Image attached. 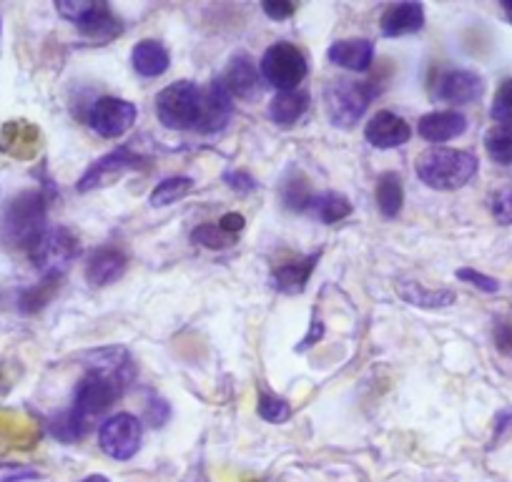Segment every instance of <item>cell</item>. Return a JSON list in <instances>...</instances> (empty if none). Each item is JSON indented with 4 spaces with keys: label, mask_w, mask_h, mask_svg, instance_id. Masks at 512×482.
<instances>
[{
    "label": "cell",
    "mask_w": 512,
    "mask_h": 482,
    "mask_svg": "<svg viewBox=\"0 0 512 482\" xmlns=\"http://www.w3.org/2000/svg\"><path fill=\"white\" fill-rule=\"evenodd\" d=\"M397 294L412 307L422 309H445L457 302V294L450 289H425L420 282H400Z\"/></svg>",
    "instance_id": "cell-23"
},
{
    "label": "cell",
    "mask_w": 512,
    "mask_h": 482,
    "mask_svg": "<svg viewBox=\"0 0 512 482\" xmlns=\"http://www.w3.org/2000/svg\"><path fill=\"white\" fill-rule=\"evenodd\" d=\"M502 11H505L507 18L512 21V0H505V3H502Z\"/></svg>",
    "instance_id": "cell-41"
},
{
    "label": "cell",
    "mask_w": 512,
    "mask_h": 482,
    "mask_svg": "<svg viewBox=\"0 0 512 482\" xmlns=\"http://www.w3.org/2000/svg\"><path fill=\"white\" fill-rule=\"evenodd\" d=\"M83 482H108V480L103 475H91V477H86V480H83Z\"/></svg>",
    "instance_id": "cell-42"
},
{
    "label": "cell",
    "mask_w": 512,
    "mask_h": 482,
    "mask_svg": "<svg viewBox=\"0 0 512 482\" xmlns=\"http://www.w3.org/2000/svg\"><path fill=\"white\" fill-rule=\"evenodd\" d=\"M41 146V131L28 121H11L0 131V151L13 159H31Z\"/></svg>",
    "instance_id": "cell-16"
},
{
    "label": "cell",
    "mask_w": 512,
    "mask_h": 482,
    "mask_svg": "<svg viewBox=\"0 0 512 482\" xmlns=\"http://www.w3.org/2000/svg\"><path fill=\"white\" fill-rule=\"evenodd\" d=\"M226 184L234 191H239V194H249V191L256 189V181L249 174H244V171H231V174H226Z\"/></svg>",
    "instance_id": "cell-37"
},
{
    "label": "cell",
    "mask_w": 512,
    "mask_h": 482,
    "mask_svg": "<svg viewBox=\"0 0 512 482\" xmlns=\"http://www.w3.org/2000/svg\"><path fill=\"white\" fill-rule=\"evenodd\" d=\"M78 252H81L78 236L63 226H56V229H46V234L33 244L31 259L43 277L61 279Z\"/></svg>",
    "instance_id": "cell-6"
},
{
    "label": "cell",
    "mask_w": 512,
    "mask_h": 482,
    "mask_svg": "<svg viewBox=\"0 0 512 482\" xmlns=\"http://www.w3.org/2000/svg\"><path fill=\"white\" fill-rule=\"evenodd\" d=\"M377 206L382 211L384 219H395L402 211V201H405V189H402V179L395 171H387L377 179Z\"/></svg>",
    "instance_id": "cell-25"
},
{
    "label": "cell",
    "mask_w": 512,
    "mask_h": 482,
    "mask_svg": "<svg viewBox=\"0 0 512 482\" xmlns=\"http://www.w3.org/2000/svg\"><path fill=\"white\" fill-rule=\"evenodd\" d=\"M319 337H322V322H319V319H314V322H312V332H309L307 337H304V342L299 344L297 349H299V352H304V349L312 347L314 339H319Z\"/></svg>",
    "instance_id": "cell-40"
},
{
    "label": "cell",
    "mask_w": 512,
    "mask_h": 482,
    "mask_svg": "<svg viewBox=\"0 0 512 482\" xmlns=\"http://www.w3.org/2000/svg\"><path fill=\"white\" fill-rule=\"evenodd\" d=\"M382 36L400 38L422 31L425 26V6L422 3H397L382 13Z\"/></svg>",
    "instance_id": "cell-15"
},
{
    "label": "cell",
    "mask_w": 512,
    "mask_h": 482,
    "mask_svg": "<svg viewBox=\"0 0 512 482\" xmlns=\"http://www.w3.org/2000/svg\"><path fill=\"white\" fill-rule=\"evenodd\" d=\"M46 214L48 196L41 189L21 191L3 211V239L31 252L33 244L46 234Z\"/></svg>",
    "instance_id": "cell-1"
},
{
    "label": "cell",
    "mask_w": 512,
    "mask_h": 482,
    "mask_svg": "<svg viewBox=\"0 0 512 482\" xmlns=\"http://www.w3.org/2000/svg\"><path fill=\"white\" fill-rule=\"evenodd\" d=\"M410 136V124L392 111L374 113L372 121L364 129V139L372 146H377V149H397V146H405L410 141Z\"/></svg>",
    "instance_id": "cell-14"
},
{
    "label": "cell",
    "mask_w": 512,
    "mask_h": 482,
    "mask_svg": "<svg viewBox=\"0 0 512 482\" xmlns=\"http://www.w3.org/2000/svg\"><path fill=\"white\" fill-rule=\"evenodd\" d=\"M259 415L264 417L267 422H287L292 417V407L289 402H284L282 397H272V395H262L259 397Z\"/></svg>",
    "instance_id": "cell-33"
},
{
    "label": "cell",
    "mask_w": 512,
    "mask_h": 482,
    "mask_svg": "<svg viewBox=\"0 0 512 482\" xmlns=\"http://www.w3.org/2000/svg\"><path fill=\"white\" fill-rule=\"evenodd\" d=\"M219 229L224 231V234L236 236V231L244 229V216H241V214H224L219 219Z\"/></svg>",
    "instance_id": "cell-39"
},
{
    "label": "cell",
    "mask_w": 512,
    "mask_h": 482,
    "mask_svg": "<svg viewBox=\"0 0 512 482\" xmlns=\"http://www.w3.org/2000/svg\"><path fill=\"white\" fill-rule=\"evenodd\" d=\"M264 13L269 18H274V21H284V18H289L294 13V6L292 3H274V0H267L264 3Z\"/></svg>",
    "instance_id": "cell-38"
},
{
    "label": "cell",
    "mask_w": 512,
    "mask_h": 482,
    "mask_svg": "<svg viewBox=\"0 0 512 482\" xmlns=\"http://www.w3.org/2000/svg\"><path fill=\"white\" fill-rule=\"evenodd\" d=\"M485 91V83L477 73L465 71V68H450V71H442L435 78V86H432V96L437 101L452 103V106H465V103L477 101Z\"/></svg>",
    "instance_id": "cell-11"
},
{
    "label": "cell",
    "mask_w": 512,
    "mask_h": 482,
    "mask_svg": "<svg viewBox=\"0 0 512 482\" xmlns=\"http://www.w3.org/2000/svg\"><path fill=\"white\" fill-rule=\"evenodd\" d=\"M477 174V159L467 151L430 149L417 159V176L430 189L455 191L462 189Z\"/></svg>",
    "instance_id": "cell-2"
},
{
    "label": "cell",
    "mask_w": 512,
    "mask_h": 482,
    "mask_svg": "<svg viewBox=\"0 0 512 482\" xmlns=\"http://www.w3.org/2000/svg\"><path fill=\"white\" fill-rule=\"evenodd\" d=\"M131 63H134V71L144 78H156L161 73L169 71V51L161 46L159 41H141L139 46L131 53Z\"/></svg>",
    "instance_id": "cell-22"
},
{
    "label": "cell",
    "mask_w": 512,
    "mask_h": 482,
    "mask_svg": "<svg viewBox=\"0 0 512 482\" xmlns=\"http://www.w3.org/2000/svg\"><path fill=\"white\" fill-rule=\"evenodd\" d=\"M327 58L334 66H342L347 71L364 73L374 61V43L367 38H347V41H337L329 46Z\"/></svg>",
    "instance_id": "cell-18"
},
{
    "label": "cell",
    "mask_w": 512,
    "mask_h": 482,
    "mask_svg": "<svg viewBox=\"0 0 512 482\" xmlns=\"http://www.w3.org/2000/svg\"><path fill=\"white\" fill-rule=\"evenodd\" d=\"M141 420L128 412L111 417L98 430L101 450L113 460H131L141 447Z\"/></svg>",
    "instance_id": "cell-9"
},
{
    "label": "cell",
    "mask_w": 512,
    "mask_h": 482,
    "mask_svg": "<svg viewBox=\"0 0 512 482\" xmlns=\"http://www.w3.org/2000/svg\"><path fill=\"white\" fill-rule=\"evenodd\" d=\"M492 216H495L500 224H512V189H500L492 196Z\"/></svg>",
    "instance_id": "cell-35"
},
{
    "label": "cell",
    "mask_w": 512,
    "mask_h": 482,
    "mask_svg": "<svg viewBox=\"0 0 512 482\" xmlns=\"http://www.w3.org/2000/svg\"><path fill=\"white\" fill-rule=\"evenodd\" d=\"M231 111H234V98L229 96L224 86H221L219 78L211 81V86L206 91H201V111L199 121H196V131L199 134H216V131H224L229 124Z\"/></svg>",
    "instance_id": "cell-13"
},
{
    "label": "cell",
    "mask_w": 512,
    "mask_h": 482,
    "mask_svg": "<svg viewBox=\"0 0 512 482\" xmlns=\"http://www.w3.org/2000/svg\"><path fill=\"white\" fill-rule=\"evenodd\" d=\"M194 241H199V244H204L209 249H224L229 244H234V236L224 234L219 229V224H204L194 231Z\"/></svg>",
    "instance_id": "cell-34"
},
{
    "label": "cell",
    "mask_w": 512,
    "mask_h": 482,
    "mask_svg": "<svg viewBox=\"0 0 512 482\" xmlns=\"http://www.w3.org/2000/svg\"><path fill=\"white\" fill-rule=\"evenodd\" d=\"M317 262H319V254H309V257L302 259V262H292V264H284V267H279L277 272L272 274L274 289H279V292H284V294L304 292V287H307V282H309V277H312Z\"/></svg>",
    "instance_id": "cell-21"
},
{
    "label": "cell",
    "mask_w": 512,
    "mask_h": 482,
    "mask_svg": "<svg viewBox=\"0 0 512 482\" xmlns=\"http://www.w3.org/2000/svg\"><path fill=\"white\" fill-rule=\"evenodd\" d=\"M374 83L367 81H349V78H337L324 88V106H327L329 121L339 129H352L364 111L372 103Z\"/></svg>",
    "instance_id": "cell-3"
},
{
    "label": "cell",
    "mask_w": 512,
    "mask_h": 482,
    "mask_svg": "<svg viewBox=\"0 0 512 482\" xmlns=\"http://www.w3.org/2000/svg\"><path fill=\"white\" fill-rule=\"evenodd\" d=\"M420 136L430 144H442L455 136H462L467 131V118L457 111H435L420 118L417 126Z\"/></svg>",
    "instance_id": "cell-19"
},
{
    "label": "cell",
    "mask_w": 512,
    "mask_h": 482,
    "mask_svg": "<svg viewBox=\"0 0 512 482\" xmlns=\"http://www.w3.org/2000/svg\"><path fill=\"white\" fill-rule=\"evenodd\" d=\"M307 58L292 43H274L262 56V76L267 78L269 86L277 91H297L299 83L307 78Z\"/></svg>",
    "instance_id": "cell-8"
},
{
    "label": "cell",
    "mask_w": 512,
    "mask_h": 482,
    "mask_svg": "<svg viewBox=\"0 0 512 482\" xmlns=\"http://www.w3.org/2000/svg\"><path fill=\"white\" fill-rule=\"evenodd\" d=\"M126 385L128 380H123V377L118 375H111V372L88 370V375L78 382L71 410L88 422L91 417L106 412L108 407L123 395Z\"/></svg>",
    "instance_id": "cell-5"
},
{
    "label": "cell",
    "mask_w": 512,
    "mask_h": 482,
    "mask_svg": "<svg viewBox=\"0 0 512 482\" xmlns=\"http://www.w3.org/2000/svg\"><path fill=\"white\" fill-rule=\"evenodd\" d=\"M136 166H139V156H134L128 149L111 151V154L98 159L93 166H88V171L81 176V181H78V191H81V194H88V191L113 184V181H118L123 174L136 169Z\"/></svg>",
    "instance_id": "cell-12"
},
{
    "label": "cell",
    "mask_w": 512,
    "mask_h": 482,
    "mask_svg": "<svg viewBox=\"0 0 512 482\" xmlns=\"http://www.w3.org/2000/svg\"><path fill=\"white\" fill-rule=\"evenodd\" d=\"M194 189V181L189 176H169L151 191V206H169L174 201L184 199Z\"/></svg>",
    "instance_id": "cell-28"
},
{
    "label": "cell",
    "mask_w": 512,
    "mask_h": 482,
    "mask_svg": "<svg viewBox=\"0 0 512 482\" xmlns=\"http://www.w3.org/2000/svg\"><path fill=\"white\" fill-rule=\"evenodd\" d=\"M126 272V254L116 247H101L86 264V279L93 287H106Z\"/></svg>",
    "instance_id": "cell-20"
},
{
    "label": "cell",
    "mask_w": 512,
    "mask_h": 482,
    "mask_svg": "<svg viewBox=\"0 0 512 482\" xmlns=\"http://www.w3.org/2000/svg\"><path fill=\"white\" fill-rule=\"evenodd\" d=\"M56 11L61 13L66 21L76 23L78 31L86 38L98 43H106L111 38L121 36L123 26L111 11H108L106 3H88V0H63L56 3Z\"/></svg>",
    "instance_id": "cell-7"
},
{
    "label": "cell",
    "mask_w": 512,
    "mask_h": 482,
    "mask_svg": "<svg viewBox=\"0 0 512 482\" xmlns=\"http://www.w3.org/2000/svg\"><path fill=\"white\" fill-rule=\"evenodd\" d=\"M221 86L229 91L231 98H251L259 93V76H256V66L251 63L249 56L239 53L231 58L226 71L219 76Z\"/></svg>",
    "instance_id": "cell-17"
},
{
    "label": "cell",
    "mask_w": 512,
    "mask_h": 482,
    "mask_svg": "<svg viewBox=\"0 0 512 482\" xmlns=\"http://www.w3.org/2000/svg\"><path fill=\"white\" fill-rule=\"evenodd\" d=\"M282 199L284 206L292 211L312 209L314 194L312 189H309V181L304 179V176H292V179H287L282 186Z\"/></svg>",
    "instance_id": "cell-30"
},
{
    "label": "cell",
    "mask_w": 512,
    "mask_h": 482,
    "mask_svg": "<svg viewBox=\"0 0 512 482\" xmlns=\"http://www.w3.org/2000/svg\"><path fill=\"white\" fill-rule=\"evenodd\" d=\"M485 149L495 164L510 166L512 164V131L502 129V126H495L492 131H487Z\"/></svg>",
    "instance_id": "cell-31"
},
{
    "label": "cell",
    "mask_w": 512,
    "mask_h": 482,
    "mask_svg": "<svg viewBox=\"0 0 512 482\" xmlns=\"http://www.w3.org/2000/svg\"><path fill=\"white\" fill-rule=\"evenodd\" d=\"M48 430H51V435L56 437V440L71 445V442L81 440V437L86 435L88 422L83 420V417H78L73 410H66V412H61V415H56L51 422H48Z\"/></svg>",
    "instance_id": "cell-27"
},
{
    "label": "cell",
    "mask_w": 512,
    "mask_h": 482,
    "mask_svg": "<svg viewBox=\"0 0 512 482\" xmlns=\"http://www.w3.org/2000/svg\"><path fill=\"white\" fill-rule=\"evenodd\" d=\"M136 116H139V111L131 101L103 96L88 111V124L103 139H121L136 124Z\"/></svg>",
    "instance_id": "cell-10"
},
{
    "label": "cell",
    "mask_w": 512,
    "mask_h": 482,
    "mask_svg": "<svg viewBox=\"0 0 512 482\" xmlns=\"http://www.w3.org/2000/svg\"><path fill=\"white\" fill-rule=\"evenodd\" d=\"M457 279H462V282H470L472 287L482 289V292H490V294L500 289V282H497V279L475 272V269H460V272H457Z\"/></svg>",
    "instance_id": "cell-36"
},
{
    "label": "cell",
    "mask_w": 512,
    "mask_h": 482,
    "mask_svg": "<svg viewBox=\"0 0 512 482\" xmlns=\"http://www.w3.org/2000/svg\"><path fill=\"white\" fill-rule=\"evenodd\" d=\"M201 111V88L191 81H176L156 96V116L171 131L196 129Z\"/></svg>",
    "instance_id": "cell-4"
},
{
    "label": "cell",
    "mask_w": 512,
    "mask_h": 482,
    "mask_svg": "<svg viewBox=\"0 0 512 482\" xmlns=\"http://www.w3.org/2000/svg\"><path fill=\"white\" fill-rule=\"evenodd\" d=\"M309 108V93L304 91H287L277 93L269 103V118L279 126H292L297 124L299 118L307 113Z\"/></svg>",
    "instance_id": "cell-24"
},
{
    "label": "cell",
    "mask_w": 512,
    "mask_h": 482,
    "mask_svg": "<svg viewBox=\"0 0 512 482\" xmlns=\"http://www.w3.org/2000/svg\"><path fill=\"white\" fill-rule=\"evenodd\" d=\"M490 113H492V118L497 121V126L512 131V78L502 81V86L497 88Z\"/></svg>",
    "instance_id": "cell-32"
},
{
    "label": "cell",
    "mask_w": 512,
    "mask_h": 482,
    "mask_svg": "<svg viewBox=\"0 0 512 482\" xmlns=\"http://www.w3.org/2000/svg\"><path fill=\"white\" fill-rule=\"evenodd\" d=\"M312 211L324 224H337V221L347 219L352 214V204H349L347 196L337 194V191H327V194L314 196Z\"/></svg>",
    "instance_id": "cell-26"
},
{
    "label": "cell",
    "mask_w": 512,
    "mask_h": 482,
    "mask_svg": "<svg viewBox=\"0 0 512 482\" xmlns=\"http://www.w3.org/2000/svg\"><path fill=\"white\" fill-rule=\"evenodd\" d=\"M56 289H58V279L43 277L36 287L26 289V292L21 294V299H18V307H21L23 314H36L38 309H43L48 302H51V297L56 294Z\"/></svg>",
    "instance_id": "cell-29"
}]
</instances>
